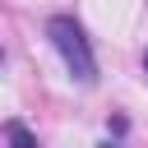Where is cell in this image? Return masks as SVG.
I'll return each mask as SVG.
<instances>
[{
  "label": "cell",
  "mask_w": 148,
  "mask_h": 148,
  "mask_svg": "<svg viewBox=\"0 0 148 148\" xmlns=\"http://www.w3.org/2000/svg\"><path fill=\"white\" fill-rule=\"evenodd\" d=\"M143 69H148V51H143Z\"/></svg>",
  "instance_id": "obj_4"
},
{
  "label": "cell",
  "mask_w": 148,
  "mask_h": 148,
  "mask_svg": "<svg viewBox=\"0 0 148 148\" xmlns=\"http://www.w3.org/2000/svg\"><path fill=\"white\" fill-rule=\"evenodd\" d=\"M97 148H120V143H111V139H106V143H97Z\"/></svg>",
  "instance_id": "obj_3"
},
{
  "label": "cell",
  "mask_w": 148,
  "mask_h": 148,
  "mask_svg": "<svg viewBox=\"0 0 148 148\" xmlns=\"http://www.w3.org/2000/svg\"><path fill=\"white\" fill-rule=\"evenodd\" d=\"M0 65H5V46H0Z\"/></svg>",
  "instance_id": "obj_5"
},
{
  "label": "cell",
  "mask_w": 148,
  "mask_h": 148,
  "mask_svg": "<svg viewBox=\"0 0 148 148\" xmlns=\"http://www.w3.org/2000/svg\"><path fill=\"white\" fill-rule=\"evenodd\" d=\"M5 143H9V148H37V134H32L23 120H5Z\"/></svg>",
  "instance_id": "obj_2"
},
{
  "label": "cell",
  "mask_w": 148,
  "mask_h": 148,
  "mask_svg": "<svg viewBox=\"0 0 148 148\" xmlns=\"http://www.w3.org/2000/svg\"><path fill=\"white\" fill-rule=\"evenodd\" d=\"M46 37H51V46L60 51V60H65V69H69L74 83H97L92 42H88V32H83L69 14H51V18H46Z\"/></svg>",
  "instance_id": "obj_1"
}]
</instances>
